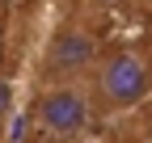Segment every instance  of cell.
I'll use <instances>...</instances> for the list:
<instances>
[{
	"label": "cell",
	"mask_w": 152,
	"mask_h": 143,
	"mask_svg": "<svg viewBox=\"0 0 152 143\" xmlns=\"http://www.w3.org/2000/svg\"><path fill=\"white\" fill-rule=\"evenodd\" d=\"M9 105H13V88H9L4 76H0V114H9Z\"/></svg>",
	"instance_id": "cell-5"
},
{
	"label": "cell",
	"mask_w": 152,
	"mask_h": 143,
	"mask_svg": "<svg viewBox=\"0 0 152 143\" xmlns=\"http://www.w3.org/2000/svg\"><path fill=\"white\" fill-rule=\"evenodd\" d=\"M106 55L97 30L85 21H64L51 30L47 51H42V84H89Z\"/></svg>",
	"instance_id": "cell-3"
},
{
	"label": "cell",
	"mask_w": 152,
	"mask_h": 143,
	"mask_svg": "<svg viewBox=\"0 0 152 143\" xmlns=\"http://www.w3.org/2000/svg\"><path fill=\"white\" fill-rule=\"evenodd\" d=\"M93 105H97V118H114L127 114L152 93V51L144 46H114L102 55L97 72L89 80Z\"/></svg>",
	"instance_id": "cell-1"
},
{
	"label": "cell",
	"mask_w": 152,
	"mask_h": 143,
	"mask_svg": "<svg viewBox=\"0 0 152 143\" xmlns=\"http://www.w3.org/2000/svg\"><path fill=\"white\" fill-rule=\"evenodd\" d=\"M97 122L89 84H42L30 105V126L42 143H72Z\"/></svg>",
	"instance_id": "cell-2"
},
{
	"label": "cell",
	"mask_w": 152,
	"mask_h": 143,
	"mask_svg": "<svg viewBox=\"0 0 152 143\" xmlns=\"http://www.w3.org/2000/svg\"><path fill=\"white\" fill-rule=\"evenodd\" d=\"M93 9H135V0H89Z\"/></svg>",
	"instance_id": "cell-4"
}]
</instances>
